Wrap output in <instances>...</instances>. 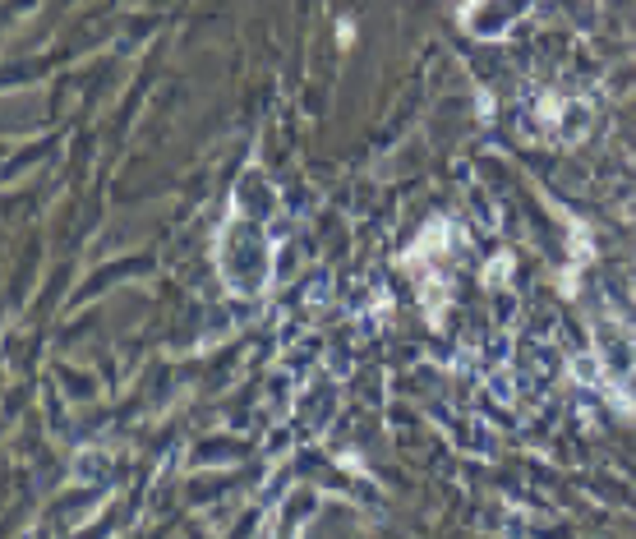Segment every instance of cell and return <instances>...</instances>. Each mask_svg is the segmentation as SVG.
Masks as SVG:
<instances>
[{
	"label": "cell",
	"instance_id": "1",
	"mask_svg": "<svg viewBox=\"0 0 636 539\" xmlns=\"http://www.w3.org/2000/svg\"><path fill=\"white\" fill-rule=\"evenodd\" d=\"M272 249L263 240V226L258 222H231L222 236V277L231 291L240 295H258L272 277Z\"/></svg>",
	"mask_w": 636,
	"mask_h": 539
},
{
	"label": "cell",
	"instance_id": "2",
	"mask_svg": "<svg viewBox=\"0 0 636 539\" xmlns=\"http://www.w3.org/2000/svg\"><path fill=\"white\" fill-rule=\"evenodd\" d=\"M595 359H600L604 378L614 382V387L627 382L636 373V337L623 323H614V318H600L595 323Z\"/></svg>",
	"mask_w": 636,
	"mask_h": 539
},
{
	"label": "cell",
	"instance_id": "3",
	"mask_svg": "<svg viewBox=\"0 0 636 539\" xmlns=\"http://www.w3.org/2000/svg\"><path fill=\"white\" fill-rule=\"evenodd\" d=\"M507 268H512V259H507V254H498V259L484 268V281H489V286H498V281L507 277Z\"/></svg>",
	"mask_w": 636,
	"mask_h": 539
}]
</instances>
